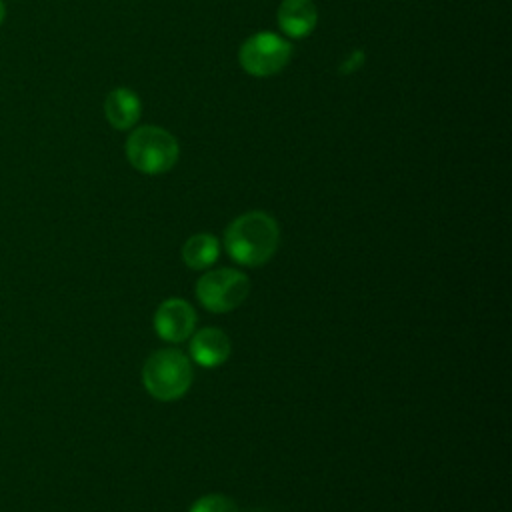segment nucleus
I'll list each match as a JSON object with an SVG mask.
<instances>
[{"instance_id": "9b49d317", "label": "nucleus", "mask_w": 512, "mask_h": 512, "mask_svg": "<svg viewBox=\"0 0 512 512\" xmlns=\"http://www.w3.org/2000/svg\"><path fill=\"white\" fill-rule=\"evenodd\" d=\"M190 512H238L234 500L222 494H208L196 500L190 508Z\"/></svg>"}, {"instance_id": "f257e3e1", "label": "nucleus", "mask_w": 512, "mask_h": 512, "mask_svg": "<svg viewBox=\"0 0 512 512\" xmlns=\"http://www.w3.org/2000/svg\"><path fill=\"white\" fill-rule=\"evenodd\" d=\"M278 240V222L262 210H252L234 218L224 232L226 252L232 260L244 266L266 264L274 256Z\"/></svg>"}, {"instance_id": "9d476101", "label": "nucleus", "mask_w": 512, "mask_h": 512, "mask_svg": "<svg viewBox=\"0 0 512 512\" xmlns=\"http://www.w3.org/2000/svg\"><path fill=\"white\" fill-rule=\"evenodd\" d=\"M218 254H220V244H218L216 236H212L208 232L190 236L182 246L184 264L192 270L208 268L210 264H214L218 260Z\"/></svg>"}, {"instance_id": "f03ea898", "label": "nucleus", "mask_w": 512, "mask_h": 512, "mask_svg": "<svg viewBox=\"0 0 512 512\" xmlns=\"http://www.w3.org/2000/svg\"><path fill=\"white\" fill-rule=\"evenodd\" d=\"M124 152L132 168L148 176H158L176 166L180 146L176 136L170 134L166 128L144 124L132 128L126 138Z\"/></svg>"}, {"instance_id": "ddd939ff", "label": "nucleus", "mask_w": 512, "mask_h": 512, "mask_svg": "<svg viewBox=\"0 0 512 512\" xmlns=\"http://www.w3.org/2000/svg\"><path fill=\"white\" fill-rule=\"evenodd\" d=\"M4 16H6V4L4 0H0V24L4 22Z\"/></svg>"}, {"instance_id": "20e7f679", "label": "nucleus", "mask_w": 512, "mask_h": 512, "mask_svg": "<svg viewBox=\"0 0 512 512\" xmlns=\"http://www.w3.org/2000/svg\"><path fill=\"white\" fill-rule=\"evenodd\" d=\"M292 58V44L268 30H260L252 36H248L240 50H238V62L242 70L256 78H268L278 74L288 66Z\"/></svg>"}, {"instance_id": "39448f33", "label": "nucleus", "mask_w": 512, "mask_h": 512, "mask_svg": "<svg viewBox=\"0 0 512 512\" xmlns=\"http://www.w3.org/2000/svg\"><path fill=\"white\" fill-rule=\"evenodd\" d=\"M250 292L248 276L234 268L206 272L196 284V296L210 312H230L238 308Z\"/></svg>"}, {"instance_id": "6e6552de", "label": "nucleus", "mask_w": 512, "mask_h": 512, "mask_svg": "<svg viewBox=\"0 0 512 512\" xmlns=\"http://www.w3.org/2000/svg\"><path fill=\"white\" fill-rule=\"evenodd\" d=\"M142 114V102L130 88H114L104 100V116L116 130H132Z\"/></svg>"}, {"instance_id": "0eeeda50", "label": "nucleus", "mask_w": 512, "mask_h": 512, "mask_svg": "<svg viewBox=\"0 0 512 512\" xmlns=\"http://www.w3.org/2000/svg\"><path fill=\"white\" fill-rule=\"evenodd\" d=\"M278 28L288 38H306L318 24V8L314 0H282L276 10Z\"/></svg>"}, {"instance_id": "f8f14e48", "label": "nucleus", "mask_w": 512, "mask_h": 512, "mask_svg": "<svg viewBox=\"0 0 512 512\" xmlns=\"http://www.w3.org/2000/svg\"><path fill=\"white\" fill-rule=\"evenodd\" d=\"M364 60H366V54H364V50H352L342 62H340V66H338V72L340 74H344V76H348V74H354L356 70H360L362 68V64H364Z\"/></svg>"}, {"instance_id": "1a4fd4ad", "label": "nucleus", "mask_w": 512, "mask_h": 512, "mask_svg": "<svg viewBox=\"0 0 512 512\" xmlns=\"http://www.w3.org/2000/svg\"><path fill=\"white\" fill-rule=\"evenodd\" d=\"M192 358L204 368H216L230 356V338L220 328H202L190 340Z\"/></svg>"}, {"instance_id": "7ed1b4c3", "label": "nucleus", "mask_w": 512, "mask_h": 512, "mask_svg": "<svg viewBox=\"0 0 512 512\" xmlns=\"http://www.w3.org/2000/svg\"><path fill=\"white\" fill-rule=\"evenodd\" d=\"M192 376L190 360L176 348L154 352L142 368V382L146 390L162 402L184 396L192 384Z\"/></svg>"}, {"instance_id": "423d86ee", "label": "nucleus", "mask_w": 512, "mask_h": 512, "mask_svg": "<svg viewBox=\"0 0 512 512\" xmlns=\"http://www.w3.org/2000/svg\"><path fill=\"white\" fill-rule=\"evenodd\" d=\"M196 326L194 308L180 298L164 300L154 314V330L168 342H182L192 336Z\"/></svg>"}]
</instances>
